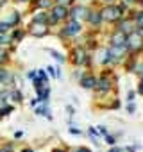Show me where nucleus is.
<instances>
[{
  "label": "nucleus",
  "mask_w": 143,
  "mask_h": 152,
  "mask_svg": "<svg viewBox=\"0 0 143 152\" xmlns=\"http://www.w3.org/2000/svg\"><path fill=\"white\" fill-rule=\"evenodd\" d=\"M125 47L129 50H136V48H141L143 47V34L139 31H132L129 32V36L125 38Z\"/></svg>",
  "instance_id": "obj_1"
},
{
  "label": "nucleus",
  "mask_w": 143,
  "mask_h": 152,
  "mask_svg": "<svg viewBox=\"0 0 143 152\" xmlns=\"http://www.w3.org/2000/svg\"><path fill=\"white\" fill-rule=\"evenodd\" d=\"M120 16H122V7H116V6H107L102 11V20H107V22L120 20Z\"/></svg>",
  "instance_id": "obj_2"
},
{
  "label": "nucleus",
  "mask_w": 143,
  "mask_h": 152,
  "mask_svg": "<svg viewBox=\"0 0 143 152\" xmlns=\"http://www.w3.org/2000/svg\"><path fill=\"white\" fill-rule=\"evenodd\" d=\"M70 16L72 18H86L88 20V16H90V13H88V9L84 7V6H77V7H74V9H72L70 11Z\"/></svg>",
  "instance_id": "obj_3"
},
{
  "label": "nucleus",
  "mask_w": 143,
  "mask_h": 152,
  "mask_svg": "<svg viewBox=\"0 0 143 152\" xmlns=\"http://www.w3.org/2000/svg\"><path fill=\"white\" fill-rule=\"evenodd\" d=\"M79 32H81V25H79L77 20H72V22L66 25V29H64V34H66V36H75V34H79Z\"/></svg>",
  "instance_id": "obj_4"
},
{
  "label": "nucleus",
  "mask_w": 143,
  "mask_h": 152,
  "mask_svg": "<svg viewBox=\"0 0 143 152\" xmlns=\"http://www.w3.org/2000/svg\"><path fill=\"white\" fill-rule=\"evenodd\" d=\"M52 16L59 22V20H64V18L68 16V11H66V7H64V6H61V4H59V6H55V7L52 9Z\"/></svg>",
  "instance_id": "obj_5"
},
{
  "label": "nucleus",
  "mask_w": 143,
  "mask_h": 152,
  "mask_svg": "<svg viewBox=\"0 0 143 152\" xmlns=\"http://www.w3.org/2000/svg\"><path fill=\"white\" fill-rule=\"evenodd\" d=\"M31 34H34V36H43V34H47V25L34 22L32 27H31Z\"/></svg>",
  "instance_id": "obj_6"
},
{
  "label": "nucleus",
  "mask_w": 143,
  "mask_h": 152,
  "mask_svg": "<svg viewBox=\"0 0 143 152\" xmlns=\"http://www.w3.org/2000/svg\"><path fill=\"white\" fill-rule=\"evenodd\" d=\"M125 32H116L113 38H111V41H113V47H125Z\"/></svg>",
  "instance_id": "obj_7"
},
{
  "label": "nucleus",
  "mask_w": 143,
  "mask_h": 152,
  "mask_svg": "<svg viewBox=\"0 0 143 152\" xmlns=\"http://www.w3.org/2000/svg\"><path fill=\"white\" fill-rule=\"evenodd\" d=\"M97 90L100 91V93H106V91H109V88H111V81L107 79V77H102L100 81H97Z\"/></svg>",
  "instance_id": "obj_8"
},
{
  "label": "nucleus",
  "mask_w": 143,
  "mask_h": 152,
  "mask_svg": "<svg viewBox=\"0 0 143 152\" xmlns=\"http://www.w3.org/2000/svg\"><path fill=\"white\" fill-rule=\"evenodd\" d=\"M81 84H82V88L90 90V88H95V84H97V79H95V77H91V75H86V77H82Z\"/></svg>",
  "instance_id": "obj_9"
},
{
  "label": "nucleus",
  "mask_w": 143,
  "mask_h": 152,
  "mask_svg": "<svg viewBox=\"0 0 143 152\" xmlns=\"http://www.w3.org/2000/svg\"><path fill=\"white\" fill-rule=\"evenodd\" d=\"M88 20H90L93 25H98V23L102 22V15H100V13H91V15L88 16Z\"/></svg>",
  "instance_id": "obj_10"
},
{
  "label": "nucleus",
  "mask_w": 143,
  "mask_h": 152,
  "mask_svg": "<svg viewBox=\"0 0 143 152\" xmlns=\"http://www.w3.org/2000/svg\"><path fill=\"white\" fill-rule=\"evenodd\" d=\"M84 57H86L84 50H82V48H77V50H75V63H77V64L84 63Z\"/></svg>",
  "instance_id": "obj_11"
},
{
  "label": "nucleus",
  "mask_w": 143,
  "mask_h": 152,
  "mask_svg": "<svg viewBox=\"0 0 143 152\" xmlns=\"http://www.w3.org/2000/svg\"><path fill=\"white\" fill-rule=\"evenodd\" d=\"M18 22H20V15H18V13H11V18L7 20V23L13 27V25H16Z\"/></svg>",
  "instance_id": "obj_12"
},
{
  "label": "nucleus",
  "mask_w": 143,
  "mask_h": 152,
  "mask_svg": "<svg viewBox=\"0 0 143 152\" xmlns=\"http://www.w3.org/2000/svg\"><path fill=\"white\" fill-rule=\"evenodd\" d=\"M11 97V91H2V93H0V106H6V100Z\"/></svg>",
  "instance_id": "obj_13"
},
{
  "label": "nucleus",
  "mask_w": 143,
  "mask_h": 152,
  "mask_svg": "<svg viewBox=\"0 0 143 152\" xmlns=\"http://www.w3.org/2000/svg\"><path fill=\"white\" fill-rule=\"evenodd\" d=\"M47 18H48V16H47V13H39V15H36V16H34V22H38V23H45V22H47Z\"/></svg>",
  "instance_id": "obj_14"
},
{
  "label": "nucleus",
  "mask_w": 143,
  "mask_h": 152,
  "mask_svg": "<svg viewBox=\"0 0 143 152\" xmlns=\"http://www.w3.org/2000/svg\"><path fill=\"white\" fill-rule=\"evenodd\" d=\"M136 25H138V29H143V11L136 13Z\"/></svg>",
  "instance_id": "obj_15"
},
{
  "label": "nucleus",
  "mask_w": 143,
  "mask_h": 152,
  "mask_svg": "<svg viewBox=\"0 0 143 152\" xmlns=\"http://www.w3.org/2000/svg\"><path fill=\"white\" fill-rule=\"evenodd\" d=\"M9 29H11V25L7 22H0V34H6Z\"/></svg>",
  "instance_id": "obj_16"
},
{
  "label": "nucleus",
  "mask_w": 143,
  "mask_h": 152,
  "mask_svg": "<svg viewBox=\"0 0 143 152\" xmlns=\"http://www.w3.org/2000/svg\"><path fill=\"white\" fill-rule=\"evenodd\" d=\"M9 79V73L4 70V68H0V83H6Z\"/></svg>",
  "instance_id": "obj_17"
},
{
  "label": "nucleus",
  "mask_w": 143,
  "mask_h": 152,
  "mask_svg": "<svg viewBox=\"0 0 143 152\" xmlns=\"http://www.w3.org/2000/svg\"><path fill=\"white\" fill-rule=\"evenodd\" d=\"M120 29H122V32H132V29H131V23H129V22H122Z\"/></svg>",
  "instance_id": "obj_18"
},
{
  "label": "nucleus",
  "mask_w": 143,
  "mask_h": 152,
  "mask_svg": "<svg viewBox=\"0 0 143 152\" xmlns=\"http://www.w3.org/2000/svg\"><path fill=\"white\" fill-rule=\"evenodd\" d=\"M36 113H38V115H41V116L50 118V113H48V109H47V107H39V109H36Z\"/></svg>",
  "instance_id": "obj_19"
},
{
  "label": "nucleus",
  "mask_w": 143,
  "mask_h": 152,
  "mask_svg": "<svg viewBox=\"0 0 143 152\" xmlns=\"http://www.w3.org/2000/svg\"><path fill=\"white\" fill-rule=\"evenodd\" d=\"M7 61V52L4 48H0V63H6Z\"/></svg>",
  "instance_id": "obj_20"
},
{
  "label": "nucleus",
  "mask_w": 143,
  "mask_h": 152,
  "mask_svg": "<svg viewBox=\"0 0 143 152\" xmlns=\"http://www.w3.org/2000/svg\"><path fill=\"white\" fill-rule=\"evenodd\" d=\"M38 6H39V7H48V6H50V0H39Z\"/></svg>",
  "instance_id": "obj_21"
},
{
  "label": "nucleus",
  "mask_w": 143,
  "mask_h": 152,
  "mask_svg": "<svg viewBox=\"0 0 143 152\" xmlns=\"http://www.w3.org/2000/svg\"><path fill=\"white\" fill-rule=\"evenodd\" d=\"M9 41V36H6V34H0V45H6Z\"/></svg>",
  "instance_id": "obj_22"
},
{
  "label": "nucleus",
  "mask_w": 143,
  "mask_h": 152,
  "mask_svg": "<svg viewBox=\"0 0 143 152\" xmlns=\"http://www.w3.org/2000/svg\"><path fill=\"white\" fill-rule=\"evenodd\" d=\"M27 77H29V79H32V81H34V79H36V72H31V73H27Z\"/></svg>",
  "instance_id": "obj_23"
},
{
  "label": "nucleus",
  "mask_w": 143,
  "mask_h": 152,
  "mask_svg": "<svg viewBox=\"0 0 143 152\" xmlns=\"http://www.w3.org/2000/svg\"><path fill=\"white\" fill-rule=\"evenodd\" d=\"M74 152H90V150H88V148H84V147H81V148H75Z\"/></svg>",
  "instance_id": "obj_24"
},
{
  "label": "nucleus",
  "mask_w": 143,
  "mask_h": 152,
  "mask_svg": "<svg viewBox=\"0 0 143 152\" xmlns=\"http://www.w3.org/2000/svg\"><path fill=\"white\" fill-rule=\"evenodd\" d=\"M138 91H139V93H143V81H141V84H139V88H138Z\"/></svg>",
  "instance_id": "obj_25"
},
{
  "label": "nucleus",
  "mask_w": 143,
  "mask_h": 152,
  "mask_svg": "<svg viewBox=\"0 0 143 152\" xmlns=\"http://www.w3.org/2000/svg\"><path fill=\"white\" fill-rule=\"evenodd\" d=\"M59 2H61V6H63V4H68V2H72V0H59Z\"/></svg>",
  "instance_id": "obj_26"
},
{
  "label": "nucleus",
  "mask_w": 143,
  "mask_h": 152,
  "mask_svg": "<svg viewBox=\"0 0 143 152\" xmlns=\"http://www.w3.org/2000/svg\"><path fill=\"white\" fill-rule=\"evenodd\" d=\"M109 152H120V150H118V148H111Z\"/></svg>",
  "instance_id": "obj_27"
},
{
  "label": "nucleus",
  "mask_w": 143,
  "mask_h": 152,
  "mask_svg": "<svg viewBox=\"0 0 143 152\" xmlns=\"http://www.w3.org/2000/svg\"><path fill=\"white\" fill-rule=\"evenodd\" d=\"M4 2H6V0H0V7H2V6H4Z\"/></svg>",
  "instance_id": "obj_28"
},
{
  "label": "nucleus",
  "mask_w": 143,
  "mask_h": 152,
  "mask_svg": "<svg viewBox=\"0 0 143 152\" xmlns=\"http://www.w3.org/2000/svg\"><path fill=\"white\" fill-rule=\"evenodd\" d=\"M23 152H32V150H31V148H25V150H23Z\"/></svg>",
  "instance_id": "obj_29"
},
{
  "label": "nucleus",
  "mask_w": 143,
  "mask_h": 152,
  "mask_svg": "<svg viewBox=\"0 0 143 152\" xmlns=\"http://www.w3.org/2000/svg\"><path fill=\"white\" fill-rule=\"evenodd\" d=\"M20 2H27V0H20Z\"/></svg>",
  "instance_id": "obj_30"
},
{
  "label": "nucleus",
  "mask_w": 143,
  "mask_h": 152,
  "mask_svg": "<svg viewBox=\"0 0 143 152\" xmlns=\"http://www.w3.org/2000/svg\"><path fill=\"white\" fill-rule=\"evenodd\" d=\"M139 2H141V6H143V0H139Z\"/></svg>",
  "instance_id": "obj_31"
},
{
  "label": "nucleus",
  "mask_w": 143,
  "mask_h": 152,
  "mask_svg": "<svg viewBox=\"0 0 143 152\" xmlns=\"http://www.w3.org/2000/svg\"><path fill=\"white\" fill-rule=\"evenodd\" d=\"M55 152H63V150H55Z\"/></svg>",
  "instance_id": "obj_32"
},
{
  "label": "nucleus",
  "mask_w": 143,
  "mask_h": 152,
  "mask_svg": "<svg viewBox=\"0 0 143 152\" xmlns=\"http://www.w3.org/2000/svg\"><path fill=\"white\" fill-rule=\"evenodd\" d=\"M127 2H132V0H127Z\"/></svg>",
  "instance_id": "obj_33"
},
{
  "label": "nucleus",
  "mask_w": 143,
  "mask_h": 152,
  "mask_svg": "<svg viewBox=\"0 0 143 152\" xmlns=\"http://www.w3.org/2000/svg\"><path fill=\"white\" fill-rule=\"evenodd\" d=\"M107 2H111V0H107Z\"/></svg>",
  "instance_id": "obj_34"
}]
</instances>
